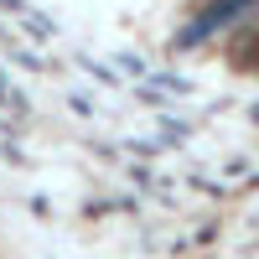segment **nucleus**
<instances>
[{
	"instance_id": "2",
	"label": "nucleus",
	"mask_w": 259,
	"mask_h": 259,
	"mask_svg": "<svg viewBox=\"0 0 259 259\" xmlns=\"http://www.w3.org/2000/svg\"><path fill=\"white\" fill-rule=\"evenodd\" d=\"M228 62H233V68H249V73H254V62H259V21H254L249 31H239V36H233Z\"/></svg>"
},
{
	"instance_id": "4",
	"label": "nucleus",
	"mask_w": 259,
	"mask_h": 259,
	"mask_svg": "<svg viewBox=\"0 0 259 259\" xmlns=\"http://www.w3.org/2000/svg\"><path fill=\"white\" fill-rule=\"evenodd\" d=\"M254 11H259V0H254Z\"/></svg>"
},
{
	"instance_id": "3",
	"label": "nucleus",
	"mask_w": 259,
	"mask_h": 259,
	"mask_svg": "<svg viewBox=\"0 0 259 259\" xmlns=\"http://www.w3.org/2000/svg\"><path fill=\"white\" fill-rule=\"evenodd\" d=\"M254 73H259V62H254Z\"/></svg>"
},
{
	"instance_id": "1",
	"label": "nucleus",
	"mask_w": 259,
	"mask_h": 259,
	"mask_svg": "<svg viewBox=\"0 0 259 259\" xmlns=\"http://www.w3.org/2000/svg\"><path fill=\"white\" fill-rule=\"evenodd\" d=\"M244 11H254V0H207V6L197 11V21H192V26L177 36L182 47H197V41H207L212 31H223L233 16H244Z\"/></svg>"
}]
</instances>
